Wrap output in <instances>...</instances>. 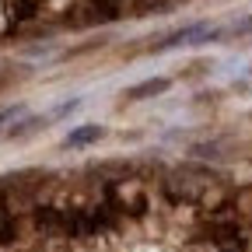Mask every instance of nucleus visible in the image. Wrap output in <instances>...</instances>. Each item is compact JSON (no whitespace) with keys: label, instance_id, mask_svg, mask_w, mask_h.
I'll list each match as a JSON object with an SVG mask.
<instances>
[{"label":"nucleus","instance_id":"nucleus-1","mask_svg":"<svg viewBox=\"0 0 252 252\" xmlns=\"http://www.w3.org/2000/svg\"><path fill=\"white\" fill-rule=\"evenodd\" d=\"M165 193L175 203H203L217 207L224 200V182L210 168H175L165 175Z\"/></svg>","mask_w":252,"mask_h":252},{"label":"nucleus","instance_id":"nucleus-2","mask_svg":"<svg viewBox=\"0 0 252 252\" xmlns=\"http://www.w3.org/2000/svg\"><path fill=\"white\" fill-rule=\"evenodd\" d=\"M168 77H151V81H140L133 84L130 91H126V98H158V94H165L168 91Z\"/></svg>","mask_w":252,"mask_h":252},{"label":"nucleus","instance_id":"nucleus-3","mask_svg":"<svg viewBox=\"0 0 252 252\" xmlns=\"http://www.w3.org/2000/svg\"><path fill=\"white\" fill-rule=\"evenodd\" d=\"M102 137H105L102 126H81V130H74L67 137V147H84V144H94V140H102Z\"/></svg>","mask_w":252,"mask_h":252}]
</instances>
